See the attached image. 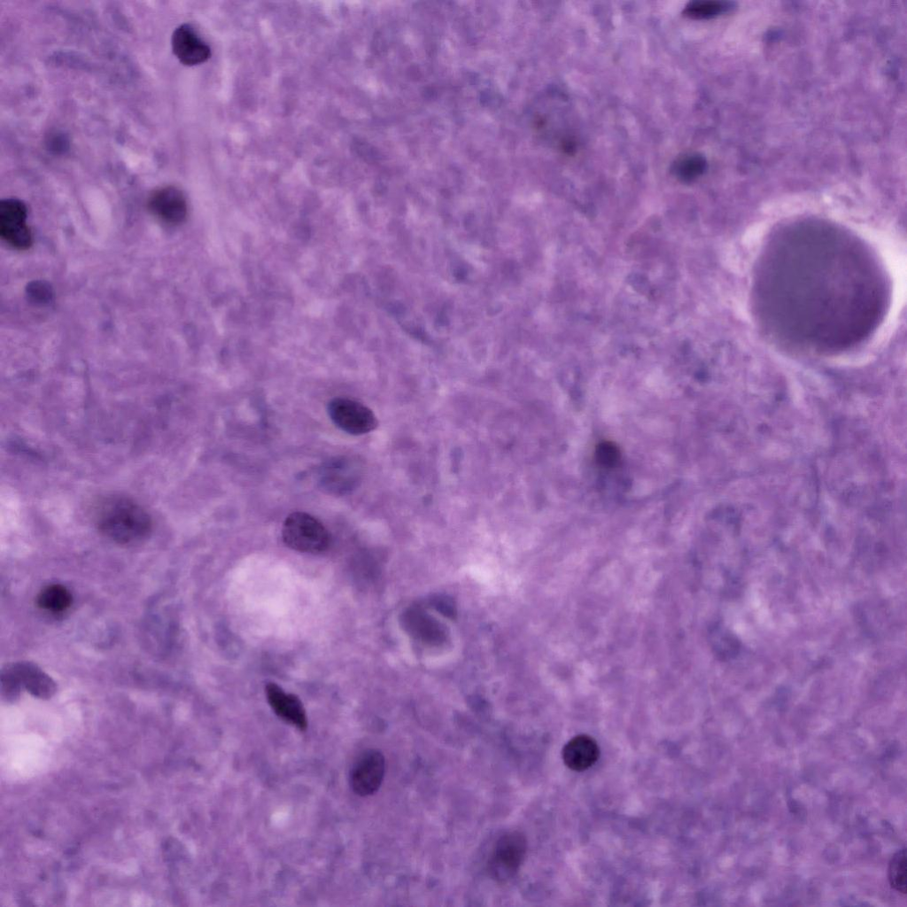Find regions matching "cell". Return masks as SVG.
Masks as SVG:
<instances>
[{
	"label": "cell",
	"mask_w": 907,
	"mask_h": 907,
	"mask_svg": "<svg viewBox=\"0 0 907 907\" xmlns=\"http://www.w3.org/2000/svg\"><path fill=\"white\" fill-rule=\"evenodd\" d=\"M757 281L758 302L770 324L820 345L864 337L885 301L883 280L864 249L821 223L780 234L764 255Z\"/></svg>",
	"instance_id": "obj_1"
},
{
	"label": "cell",
	"mask_w": 907,
	"mask_h": 907,
	"mask_svg": "<svg viewBox=\"0 0 907 907\" xmlns=\"http://www.w3.org/2000/svg\"><path fill=\"white\" fill-rule=\"evenodd\" d=\"M96 525L105 538L120 545H135L146 539L152 529L148 512L130 498L111 495L103 498L94 510Z\"/></svg>",
	"instance_id": "obj_2"
},
{
	"label": "cell",
	"mask_w": 907,
	"mask_h": 907,
	"mask_svg": "<svg viewBox=\"0 0 907 907\" xmlns=\"http://www.w3.org/2000/svg\"><path fill=\"white\" fill-rule=\"evenodd\" d=\"M284 544L298 552L318 554L328 549L330 535L317 518L306 512L290 514L282 528Z\"/></svg>",
	"instance_id": "obj_3"
},
{
	"label": "cell",
	"mask_w": 907,
	"mask_h": 907,
	"mask_svg": "<svg viewBox=\"0 0 907 907\" xmlns=\"http://www.w3.org/2000/svg\"><path fill=\"white\" fill-rule=\"evenodd\" d=\"M526 849V839L522 833L512 831L500 836L487 864L491 877L499 882L514 878L524 860Z\"/></svg>",
	"instance_id": "obj_4"
},
{
	"label": "cell",
	"mask_w": 907,
	"mask_h": 907,
	"mask_svg": "<svg viewBox=\"0 0 907 907\" xmlns=\"http://www.w3.org/2000/svg\"><path fill=\"white\" fill-rule=\"evenodd\" d=\"M333 423L351 435H363L374 430L377 419L374 412L362 403L348 398H334L327 407Z\"/></svg>",
	"instance_id": "obj_5"
},
{
	"label": "cell",
	"mask_w": 907,
	"mask_h": 907,
	"mask_svg": "<svg viewBox=\"0 0 907 907\" xmlns=\"http://www.w3.org/2000/svg\"><path fill=\"white\" fill-rule=\"evenodd\" d=\"M27 215V206L22 201L6 198L0 202V236L18 250H27L33 243Z\"/></svg>",
	"instance_id": "obj_6"
},
{
	"label": "cell",
	"mask_w": 907,
	"mask_h": 907,
	"mask_svg": "<svg viewBox=\"0 0 907 907\" xmlns=\"http://www.w3.org/2000/svg\"><path fill=\"white\" fill-rule=\"evenodd\" d=\"M360 476V466L356 460L335 457L320 468L319 485L328 493L343 495L357 487Z\"/></svg>",
	"instance_id": "obj_7"
},
{
	"label": "cell",
	"mask_w": 907,
	"mask_h": 907,
	"mask_svg": "<svg viewBox=\"0 0 907 907\" xmlns=\"http://www.w3.org/2000/svg\"><path fill=\"white\" fill-rule=\"evenodd\" d=\"M385 759L377 749L364 751L354 762L350 771V786L360 796L375 794L384 779Z\"/></svg>",
	"instance_id": "obj_8"
},
{
	"label": "cell",
	"mask_w": 907,
	"mask_h": 907,
	"mask_svg": "<svg viewBox=\"0 0 907 907\" xmlns=\"http://www.w3.org/2000/svg\"><path fill=\"white\" fill-rule=\"evenodd\" d=\"M148 207L154 216L169 225L183 222L188 213L184 194L174 186L155 190L149 197Z\"/></svg>",
	"instance_id": "obj_9"
},
{
	"label": "cell",
	"mask_w": 907,
	"mask_h": 907,
	"mask_svg": "<svg viewBox=\"0 0 907 907\" xmlns=\"http://www.w3.org/2000/svg\"><path fill=\"white\" fill-rule=\"evenodd\" d=\"M171 45L174 56L188 66L202 64L211 56L210 47L189 24H182L174 30Z\"/></svg>",
	"instance_id": "obj_10"
},
{
	"label": "cell",
	"mask_w": 907,
	"mask_h": 907,
	"mask_svg": "<svg viewBox=\"0 0 907 907\" xmlns=\"http://www.w3.org/2000/svg\"><path fill=\"white\" fill-rule=\"evenodd\" d=\"M265 690L267 700L277 717L300 731L306 729V710L298 696L286 693L275 683H268Z\"/></svg>",
	"instance_id": "obj_11"
},
{
	"label": "cell",
	"mask_w": 907,
	"mask_h": 907,
	"mask_svg": "<svg viewBox=\"0 0 907 907\" xmlns=\"http://www.w3.org/2000/svg\"><path fill=\"white\" fill-rule=\"evenodd\" d=\"M562 756L568 768L576 771H583L597 762L600 748L597 741L591 736L579 734L564 745Z\"/></svg>",
	"instance_id": "obj_12"
},
{
	"label": "cell",
	"mask_w": 907,
	"mask_h": 907,
	"mask_svg": "<svg viewBox=\"0 0 907 907\" xmlns=\"http://www.w3.org/2000/svg\"><path fill=\"white\" fill-rule=\"evenodd\" d=\"M11 666L22 688L34 696L48 699L57 691L54 680L36 664L30 662H19Z\"/></svg>",
	"instance_id": "obj_13"
},
{
	"label": "cell",
	"mask_w": 907,
	"mask_h": 907,
	"mask_svg": "<svg viewBox=\"0 0 907 907\" xmlns=\"http://www.w3.org/2000/svg\"><path fill=\"white\" fill-rule=\"evenodd\" d=\"M405 626L423 641L438 643L443 632L438 624L418 609H412L404 615Z\"/></svg>",
	"instance_id": "obj_14"
},
{
	"label": "cell",
	"mask_w": 907,
	"mask_h": 907,
	"mask_svg": "<svg viewBox=\"0 0 907 907\" xmlns=\"http://www.w3.org/2000/svg\"><path fill=\"white\" fill-rule=\"evenodd\" d=\"M72 600V594L66 586L54 584L45 586L39 593L36 603L46 611L61 613L71 606Z\"/></svg>",
	"instance_id": "obj_15"
},
{
	"label": "cell",
	"mask_w": 907,
	"mask_h": 907,
	"mask_svg": "<svg viewBox=\"0 0 907 907\" xmlns=\"http://www.w3.org/2000/svg\"><path fill=\"white\" fill-rule=\"evenodd\" d=\"M707 167L704 157L698 153H685L672 165L674 174L683 182H691L702 175Z\"/></svg>",
	"instance_id": "obj_16"
},
{
	"label": "cell",
	"mask_w": 907,
	"mask_h": 907,
	"mask_svg": "<svg viewBox=\"0 0 907 907\" xmlns=\"http://www.w3.org/2000/svg\"><path fill=\"white\" fill-rule=\"evenodd\" d=\"M731 8L732 3L729 2L698 0L689 2L684 9V14L692 19H704L723 14Z\"/></svg>",
	"instance_id": "obj_17"
},
{
	"label": "cell",
	"mask_w": 907,
	"mask_h": 907,
	"mask_svg": "<svg viewBox=\"0 0 907 907\" xmlns=\"http://www.w3.org/2000/svg\"><path fill=\"white\" fill-rule=\"evenodd\" d=\"M906 849L896 851L888 865V881L894 889L905 895L907 888Z\"/></svg>",
	"instance_id": "obj_18"
},
{
	"label": "cell",
	"mask_w": 907,
	"mask_h": 907,
	"mask_svg": "<svg viewBox=\"0 0 907 907\" xmlns=\"http://www.w3.org/2000/svg\"><path fill=\"white\" fill-rule=\"evenodd\" d=\"M22 686L11 664L1 671V694L7 702H13L19 696Z\"/></svg>",
	"instance_id": "obj_19"
},
{
	"label": "cell",
	"mask_w": 907,
	"mask_h": 907,
	"mask_svg": "<svg viewBox=\"0 0 907 907\" xmlns=\"http://www.w3.org/2000/svg\"><path fill=\"white\" fill-rule=\"evenodd\" d=\"M596 461L604 467L614 466L619 458V451L612 443H601L595 451Z\"/></svg>",
	"instance_id": "obj_20"
},
{
	"label": "cell",
	"mask_w": 907,
	"mask_h": 907,
	"mask_svg": "<svg viewBox=\"0 0 907 907\" xmlns=\"http://www.w3.org/2000/svg\"><path fill=\"white\" fill-rule=\"evenodd\" d=\"M49 148L55 152L63 151L67 147V140L62 134H54L48 140Z\"/></svg>",
	"instance_id": "obj_21"
},
{
	"label": "cell",
	"mask_w": 907,
	"mask_h": 907,
	"mask_svg": "<svg viewBox=\"0 0 907 907\" xmlns=\"http://www.w3.org/2000/svg\"><path fill=\"white\" fill-rule=\"evenodd\" d=\"M436 606L438 607V610H440L446 616H453L454 613L453 604L449 601H446V600H438V601L436 603Z\"/></svg>",
	"instance_id": "obj_22"
}]
</instances>
